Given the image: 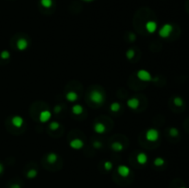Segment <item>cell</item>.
Returning <instances> with one entry per match:
<instances>
[{
  "label": "cell",
  "mask_w": 189,
  "mask_h": 188,
  "mask_svg": "<svg viewBox=\"0 0 189 188\" xmlns=\"http://www.w3.org/2000/svg\"><path fill=\"white\" fill-rule=\"evenodd\" d=\"M160 138V132L155 128H150L146 132V139L150 142H156Z\"/></svg>",
  "instance_id": "cell-3"
},
{
  "label": "cell",
  "mask_w": 189,
  "mask_h": 188,
  "mask_svg": "<svg viewBox=\"0 0 189 188\" xmlns=\"http://www.w3.org/2000/svg\"><path fill=\"white\" fill-rule=\"evenodd\" d=\"M180 188H186V187H185V186H182V187H180Z\"/></svg>",
  "instance_id": "cell-34"
},
{
  "label": "cell",
  "mask_w": 189,
  "mask_h": 188,
  "mask_svg": "<svg viewBox=\"0 0 189 188\" xmlns=\"http://www.w3.org/2000/svg\"><path fill=\"white\" fill-rule=\"evenodd\" d=\"M51 117H52V113L48 110L42 111L39 114V120L41 123H47L51 119Z\"/></svg>",
  "instance_id": "cell-6"
},
{
  "label": "cell",
  "mask_w": 189,
  "mask_h": 188,
  "mask_svg": "<svg viewBox=\"0 0 189 188\" xmlns=\"http://www.w3.org/2000/svg\"><path fill=\"white\" fill-rule=\"evenodd\" d=\"M83 1H85V2H91V1H93V0H83Z\"/></svg>",
  "instance_id": "cell-33"
},
{
  "label": "cell",
  "mask_w": 189,
  "mask_h": 188,
  "mask_svg": "<svg viewBox=\"0 0 189 188\" xmlns=\"http://www.w3.org/2000/svg\"><path fill=\"white\" fill-rule=\"evenodd\" d=\"M121 109V104L117 103V101H114V103H111L110 105V110L113 112V113H117Z\"/></svg>",
  "instance_id": "cell-18"
},
{
  "label": "cell",
  "mask_w": 189,
  "mask_h": 188,
  "mask_svg": "<svg viewBox=\"0 0 189 188\" xmlns=\"http://www.w3.org/2000/svg\"><path fill=\"white\" fill-rule=\"evenodd\" d=\"M59 127H60V124L58 122H51L50 125H49V128L51 130H57Z\"/></svg>",
  "instance_id": "cell-25"
},
{
  "label": "cell",
  "mask_w": 189,
  "mask_h": 188,
  "mask_svg": "<svg viewBox=\"0 0 189 188\" xmlns=\"http://www.w3.org/2000/svg\"><path fill=\"white\" fill-rule=\"evenodd\" d=\"M41 5L45 8H49L53 6V0H41Z\"/></svg>",
  "instance_id": "cell-21"
},
{
  "label": "cell",
  "mask_w": 189,
  "mask_h": 188,
  "mask_svg": "<svg viewBox=\"0 0 189 188\" xmlns=\"http://www.w3.org/2000/svg\"><path fill=\"white\" fill-rule=\"evenodd\" d=\"M46 160L50 164H54V163H56L57 160V155L54 153V152H50V153L47 155Z\"/></svg>",
  "instance_id": "cell-17"
},
{
  "label": "cell",
  "mask_w": 189,
  "mask_h": 188,
  "mask_svg": "<svg viewBox=\"0 0 189 188\" xmlns=\"http://www.w3.org/2000/svg\"><path fill=\"white\" fill-rule=\"evenodd\" d=\"M92 145H93V148H94V149H101L102 146L101 142H100V141H97V140L94 141Z\"/></svg>",
  "instance_id": "cell-28"
},
{
  "label": "cell",
  "mask_w": 189,
  "mask_h": 188,
  "mask_svg": "<svg viewBox=\"0 0 189 188\" xmlns=\"http://www.w3.org/2000/svg\"><path fill=\"white\" fill-rule=\"evenodd\" d=\"M89 100H91L93 103L101 104L104 101V95L101 92L100 90H94L89 93Z\"/></svg>",
  "instance_id": "cell-1"
},
{
  "label": "cell",
  "mask_w": 189,
  "mask_h": 188,
  "mask_svg": "<svg viewBox=\"0 0 189 188\" xmlns=\"http://www.w3.org/2000/svg\"><path fill=\"white\" fill-rule=\"evenodd\" d=\"M129 37H130V40H131V41H135V40H136V35L134 34V33H131L130 36H129Z\"/></svg>",
  "instance_id": "cell-30"
},
{
  "label": "cell",
  "mask_w": 189,
  "mask_h": 188,
  "mask_svg": "<svg viewBox=\"0 0 189 188\" xmlns=\"http://www.w3.org/2000/svg\"><path fill=\"white\" fill-rule=\"evenodd\" d=\"M37 174H38L37 170L32 169V170H30V171L27 172V178H29V179H33V178H35V177L37 176Z\"/></svg>",
  "instance_id": "cell-20"
},
{
  "label": "cell",
  "mask_w": 189,
  "mask_h": 188,
  "mask_svg": "<svg viewBox=\"0 0 189 188\" xmlns=\"http://www.w3.org/2000/svg\"><path fill=\"white\" fill-rule=\"evenodd\" d=\"M117 172H118V174L122 177H127L129 174H130V169H129L128 166L122 164V165L118 166Z\"/></svg>",
  "instance_id": "cell-7"
},
{
  "label": "cell",
  "mask_w": 189,
  "mask_h": 188,
  "mask_svg": "<svg viewBox=\"0 0 189 188\" xmlns=\"http://www.w3.org/2000/svg\"><path fill=\"white\" fill-rule=\"evenodd\" d=\"M153 163L157 167H161V166H163L164 164H165V160H164V159L162 158V157H157V158L154 160Z\"/></svg>",
  "instance_id": "cell-19"
},
{
  "label": "cell",
  "mask_w": 189,
  "mask_h": 188,
  "mask_svg": "<svg viewBox=\"0 0 189 188\" xmlns=\"http://www.w3.org/2000/svg\"><path fill=\"white\" fill-rule=\"evenodd\" d=\"M126 104L127 106L130 109L132 110H136L138 108V106H139V101L137 98L136 97H133V98H130V99H128L127 101H126Z\"/></svg>",
  "instance_id": "cell-10"
},
{
  "label": "cell",
  "mask_w": 189,
  "mask_h": 188,
  "mask_svg": "<svg viewBox=\"0 0 189 188\" xmlns=\"http://www.w3.org/2000/svg\"><path fill=\"white\" fill-rule=\"evenodd\" d=\"M66 99L69 101V103H75V101H78V95L76 91H68V92L66 94Z\"/></svg>",
  "instance_id": "cell-12"
},
{
  "label": "cell",
  "mask_w": 189,
  "mask_h": 188,
  "mask_svg": "<svg viewBox=\"0 0 189 188\" xmlns=\"http://www.w3.org/2000/svg\"><path fill=\"white\" fill-rule=\"evenodd\" d=\"M3 171H4V166H3V164L0 163V174H1Z\"/></svg>",
  "instance_id": "cell-32"
},
{
  "label": "cell",
  "mask_w": 189,
  "mask_h": 188,
  "mask_svg": "<svg viewBox=\"0 0 189 188\" xmlns=\"http://www.w3.org/2000/svg\"><path fill=\"white\" fill-rule=\"evenodd\" d=\"M10 188H21V185H19L15 184V185H12L10 186Z\"/></svg>",
  "instance_id": "cell-31"
},
{
  "label": "cell",
  "mask_w": 189,
  "mask_h": 188,
  "mask_svg": "<svg viewBox=\"0 0 189 188\" xmlns=\"http://www.w3.org/2000/svg\"><path fill=\"white\" fill-rule=\"evenodd\" d=\"M137 161L138 164L145 165L148 162V156H147V154L144 153V152H140V153H138L137 156Z\"/></svg>",
  "instance_id": "cell-13"
},
{
  "label": "cell",
  "mask_w": 189,
  "mask_h": 188,
  "mask_svg": "<svg viewBox=\"0 0 189 188\" xmlns=\"http://www.w3.org/2000/svg\"><path fill=\"white\" fill-rule=\"evenodd\" d=\"M169 134H170L171 136H173V138H176L179 135V130L176 127H171L169 129Z\"/></svg>",
  "instance_id": "cell-24"
},
{
  "label": "cell",
  "mask_w": 189,
  "mask_h": 188,
  "mask_svg": "<svg viewBox=\"0 0 189 188\" xmlns=\"http://www.w3.org/2000/svg\"><path fill=\"white\" fill-rule=\"evenodd\" d=\"M0 56H1V58L4 60H8V59H9V57H10V53H9L8 51L5 50L0 54Z\"/></svg>",
  "instance_id": "cell-26"
},
{
  "label": "cell",
  "mask_w": 189,
  "mask_h": 188,
  "mask_svg": "<svg viewBox=\"0 0 189 188\" xmlns=\"http://www.w3.org/2000/svg\"><path fill=\"white\" fill-rule=\"evenodd\" d=\"M126 57L128 60H131L132 58L135 57V55H136V52H135V50H133V49H128L126 51Z\"/></svg>",
  "instance_id": "cell-23"
},
{
  "label": "cell",
  "mask_w": 189,
  "mask_h": 188,
  "mask_svg": "<svg viewBox=\"0 0 189 188\" xmlns=\"http://www.w3.org/2000/svg\"><path fill=\"white\" fill-rule=\"evenodd\" d=\"M61 111H62V107H61L60 105H56V106L54 107V112L56 114H59Z\"/></svg>",
  "instance_id": "cell-29"
},
{
  "label": "cell",
  "mask_w": 189,
  "mask_h": 188,
  "mask_svg": "<svg viewBox=\"0 0 189 188\" xmlns=\"http://www.w3.org/2000/svg\"><path fill=\"white\" fill-rule=\"evenodd\" d=\"M69 146L70 148L73 149H81L83 147H84V141L80 138H75V139H72L70 142H69Z\"/></svg>",
  "instance_id": "cell-5"
},
{
  "label": "cell",
  "mask_w": 189,
  "mask_h": 188,
  "mask_svg": "<svg viewBox=\"0 0 189 188\" xmlns=\"http://www.w3.org/2000/svg\"><path fill=\"white\" fill-rule=\"evenodd\" d=\"M29 46V43L25 38H21L17 42V48L19 51H25Z\"/></svg>",
  "instance_id": "cell-11"
},
{
  "label": "cell",
  "mask_w": 189,
  "mask_h": 188,
  "mask_svg": "<svg viewBox=\"0 0 189 188\" xmlns=\"http://www.w3.org/2000/svg\"><path fill=\"white\" fill-rule=\"evenodd\" d=\"M11 123L16 128H19L23 125L24 119L23 117H21V116H19V115H15L11 119Z\"/></svg>",
  "instance_id": "cell-8"
},
{
  "label": "cell",
  "mask_w": 189,
  "mask_h": 188,
  "mask_svg": "<svg viewBox=\"0 0 189 188\" xmlns=\"http://www.w3.org/2000/svg\"><path fill=\"white\" fill-rule=\"evenodd\" d=\"M145 28L148 33H154L158 29V25L155 21H153V20H148L145 25Z\"/></svg>",
  "instance_id": "cell-9"
},
{
  "label": "cell",
  "mask_w": 189,
  "mask_h": 188,
  "mask_svg": "<svg viewBox=\"0 0 189 188\" xmlns=\"http://www.w3.org/2000/svg\"><path fill=\"white\" fill-rule=\"evenodd\" d=\"M103 167H104V169H105L106 171H111L113 169V163L111 161H105L104 162V164H103Z\"/></svg>",
  "instance_id": "cell-27"
},
{
  "label": "cell",
  "mask_w": 189,
  "mask_h": 188,
  "mask_svg": "<svg viewBox=\"0 0 189 188\" xmlns=\"http://www.w3.org/2000/svg\"><path fill=\"white\" fill-rule=\"evenodd\" d=\"M71 110H72V113L74 114L79 115V114H81L83 113L84 108H83V106L80 105V104H75V105L72 106V109Z\"/></svg>",
  "instance_id": "cell-15"
},
{
  "label": "cell",
  "mask_w": 189,
  "mask_h": 188,
  "mask_svg": "<svg viewBox=\"0 0 189 188\" xmlns=\"http://www.w3.org/2000/svg\"><path fill=\"white\" fill-rule=\"evenodd\" d=\"M94 131L97 134H104L106 132V126L102 123H97L94 125Z\"/></svg>",
  "instance_id": "cell-14"
},
{
  "label": "cell",
  "mask_w": 189,
  "mask_h": 188,
  "mask_svg": "<svg viewBox=\"0 0 189 188\" xmlns=\"http://www.w3.org/2000/svg\"><path fill=\"white\" fill-rule=\"evenodd\" d=\"M137 78L139 79H140L141 81H144V82H150V81H152L151 74L146 69L138 70L137 73Z\"/></svg>",
  "instance_id": "cell-4"
},
{
  "label": "cell",
  "mask_w": 189,
  "mask_h": 188,
  "mask_svg": "<svg viewBox=\"0 0 189 188\" xmlns=\"http://www.w3.org/2000/svg\"><path fill=\"white\" fill-rule=\"evenodd\" d=\"M173 25L166 23L160 29V30H159V35H160L161 38L165 39V38H168L169 36H170L171 33L173 32Z\"/></svg>",
  "instance_id": "cell-2"
},
{
  "label": "cell",
  "mask_w": 189,
  "mask_h": 188,
  "mask_svg": "<svg viewBox=\"0 0 189 188\" xmlns=\"http://www.w3.org/2000/svg\"><path fill=\"white\" fill-rule=\"evenodd\" d=\"M173 103H175V105L177 106V107H182L184 105V100L181 97H175L173 99Z\"/></svg>",
  "instance_id": "cell-22"
},
{
  "label": "cell",
  "mask_w": 189,
  "mask_h": 188,
  "mask_svg": "<svg viewBox=\"0 0 189 188\" xmlns=\"http://www.w3.org/2000/svg\"><path fill=\"white\" fill-rule=\"evenodd\" d=\"M111 149L113 150V151H122L123 149H124V146L123 144L121 143V142H119V141H115V142H113V143L111 145Z\"/></svg>",
  "instance_id": "cell-16"
}]
</instances>
